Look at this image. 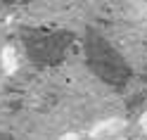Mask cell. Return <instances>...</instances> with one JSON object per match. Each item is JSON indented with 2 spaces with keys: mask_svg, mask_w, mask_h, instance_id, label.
Returning a JSON list of instances; mask_svg holds the SVG:
<instances>
[{
  "mask_svg": "<svg viewBox=\"0 0 147 140\" xmlns=\"http://www.w3.org/2000/svg\"><path fill=\"white\" fill-rule=\"evenodd\" d=\"M126 126H128V121L123 116H105V119H97L88 128V138L90 140H109V138L121 135Z\"/></svg>",
  "mask_w": 147,
  "mask_h": 140,
  "instance_id": "6da1fadb",
  "label": "cell"
},
{
  "mask_svg": "<svg viewBox=\"0 0 147 140\" xmlns=\"http://www.w3.org/2000/svg\"><path fill=\"white\" fill-rule=\"evenodd\" d=\"M138 126H140L145 133H147V112H142V114H140V119H138Z\"/></svg>",
  "mask_w": 147,
  "mask_h": 140,
  "instance_id": "277c9868",
  "label": "cell"
},
{
  "mask_svg": "<svg viewBox=\"0 0 147 140\" xmlns=\"http://www.w3.org/2000/svg\"><path fill=\"white\" fill-rule=\"evenodd\" d=\"M128 19L140 24L142 29H147V3L145 0H138V3L128 5Z\"/></svg>",
  "mask_w": 147,
  "mask_h": 140,
  "instance_id": "3957f363",
  "label": "cell"
},
{
  "mask_svg": "<svg viewBox=\"0 0 147 140\" xmlns=\"http://www.w3.org/2000/svg\"><path fill=\"white\" fill-rule=\"evenodd\" d=\"M62 140H78L76 133H67V135H62Z\"/></svg>",
  "mask_w": 147,
  "mask_h": 140,
  "instance_id": "5b68a950",
  "label": "cell"
},
{
  "mask_svg": "<svg viewBox=\"0 0 147 140\" xmlns=\"http://www.w3.org/2000/svg\"><path fill=\"white\" fill-rule=\"evenodd\" d=\"M19 64H22L19 50L14 45H3V50H0V71L5 76H14L19 71Z\"/></svg>",
  "mask_w": 147,
  "mask_h": 140,
  "instance_id": "7a4b0ae2",
  "label": "cell"
}]
</instances>
